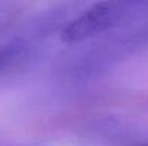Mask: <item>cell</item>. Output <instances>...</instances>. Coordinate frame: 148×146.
<instances>
[{"instance_id": "cell-1", "label": "cell", "mask_w": 148, "mask_h": 146, "mask_svg": "<svg viewBox=\"0 0 148 146\" xmlns=\"http://www.w3.org/2000/svg\"><path fill=\"white\" fill-rule=\"evenodd\" d=\"M128 14V4L121 1H99L73 19L62 32L65 43H79L95 37L119 24Z\"/></svg>"}, {"instance_id": "cell-2", "label": "cell", "mask_w": 148, "mask_h": 146, "mask_svg": "<svg viewBox=\"0 0 148 146\" xmlns=\"http://www.w3.org/2000/svg\"><path fill=\"white\" fill-rule=\"evenodd\" d=\"M29 59V43L23 39H12L0 43V75L14 70Z\"/></svg>"}, {"instance_id": "cell-3", "label": "cell", "mask_w": 148, "mask_h": 146, "mask_svg": "<svg viewBox=\"0 0 148 146\" xmlns=\"http://www.w3.org/2000/svg\"><path fill=\"white\" fill-rule=\"evenodd\" d=\"M145 146H148V145H145Z\"/></svg>"}]
</instances>
